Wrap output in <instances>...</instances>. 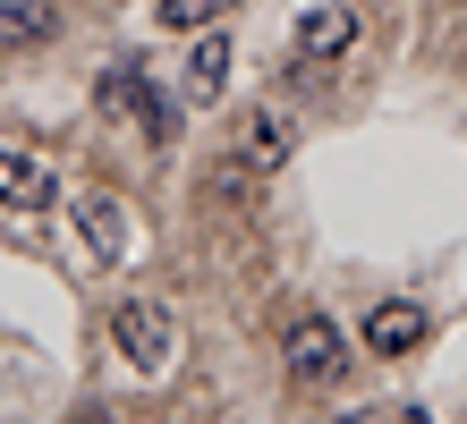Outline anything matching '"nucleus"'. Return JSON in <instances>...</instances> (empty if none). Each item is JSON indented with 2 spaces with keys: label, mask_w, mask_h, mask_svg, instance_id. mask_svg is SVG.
<instances>
[{
  "label": "nucleus",
  "mask_w": 467,
  "mask_h": 424,
  "mask_svg": "<svg viewBox=\"0 0 467 424\" xmlns=\"http://www.w3.org/2000/svg\"><path fill=\"white\" fill-rule=\"evenodd\" d=\"M340 424H400V416H382V408H357V416H340Z\"/></svg>",
  "instance_id": "nucleus-11"
},
{
  "label": "nucleus",
  "mask_w": 467,
  "mask_h": 424,
  "mask_svg": "<svg viewBox=\"0 0 467 424\" xmlns=\"http://www.w3.org/2000/svg\"><path fill=\"white\" fill-rule=\"evenodd\" d=\"M230 153H238L246 179H272V170H289V153H297V119L281 102H246L230 119Z\"/></svg>",
  "instance_id": "nucleus-2"
},
{
  "label": "nucleus",
  "mask_w": 467,
  "mask_h": 424,
  "mask_svg": "<svg viewBox=\"0 0 467 424\" xmlns=\"http://www.w3.org/2000/svg\"><path fill=\"white\" fill-rule=\"evenodd\" d=\"M400 424H425V416H400Z\"/></svg>",
  "instance_id": "nucleus-12"
},
{
  "label": "nucleus",
  "mask_w": 467,
  "mask_h": 424,
  "mask_svg": "<svg viewBox=\"0 0 467 424\" xmlns=\"http://www.w3.org/2000/svg\"><path fill=\"white\" fill-rule=\"evenodd\" d=\"M111 348L136 365V374H171L179 365V315L153 297H119L111 305Z\"/></svg>",
  "instance_id": "nucleus-1"
},
{
  "label": "nucleus",
  "mask_w": 467,
  "mask_h": 424,
  "mask_svg": "<svg viewBox=\"0 0 467 424\" xmlns=\"http://www.w3.org/2000/svg\"><path fill=\"white\" fill-rule=\"evenodd\" d=\"M425 331H433V323H425V305H417V297H382L374 315L357 323V339H366L374 357H408V348H425Z\"/></svg>",
  "instance_id": "nucleus-5"
},
{
  "label": "nucleus",
  "mask_w": 467,
  "mask_h": 424,
  "mask_svg": "<svg viewBox=\"0 0 467 424\" xmlns=\"http://www.w3.org/2000/svg\"><path fill=\"white\" fill-rule=\"evenodd\" d=\"M222 85H230V35H222V26H204L196 51H187L179 94H187V102H222Z\"/></svg>",
  "instance_id": "nucleus-6"
},
{
  "label": "nucleus",
  "mask_w": 467,
  "mask_h": 424,
  "mask_svg": "<svg viewBox=\"0 0 467 424\" xmlns=\"http://www.w3.org/2000/svg\"><path fill=\"white\" fill-rule=\"evenodd\" d=\"M238 0H153V26H171V35H204V26H222Z\"/></svg>",
  "instance_id": "nucleus-10"
},
{
  "label": "nucleus",
  "mask_w": 467,
  "mask_h": 424,
  "mask_svg": "<svg viewBox=\"0 0 467 424\" xmlns=\"http://www.w3.org/2000/svg\"><path fill=\"white\" fill-rule=\"evenodd\" d=\"M281 365L297 382H340V365H348V331L332 315H289L281 323Z\"/></svg>",
  "instance_id": "nucleus-3"
},
{
  "label": "nucleus",
  "mask_w": 467,
  "mask_h": 424,
  "mask_svg": "<svg viewBox=\"0 0 467 424\" xmlns=\"http://www.w3.org/2000/svg\"><path fill=\"white\" fill-rule=\"evenodd\" d=\"M60 26V0H9L0 9V43H43Z\"/></svg>",
  "instance_id": "nucleus-9"
},
{
  "label": "nucleus",
  "mask_w": 467,
  "mask_h": 424,
  "mask_svg": "<svg viewBox=\"0 0 467 424\" xmlns=\"http://www.w3.org/2000/svg\"><path fill=\"white\" fill-rule=\"evenodd\" d=\"M348 43H357V9H340V0L297 17V60H340Z\"/></svg>",
  "instance_id": "nucleus-7"
},
{
  "label": "nucleus",
  "mask_w": 467,
  "mask_h": 424,
  "mask_svg": "<svg viewBox=\"0 0 467 424\" xmlns=\"http://www.w3.org/2000/svg\"><path fill=\"white\" fill-rule=\"evenodd\" d=\"M77 238H86L102 264H119L128 254V212L111 204V195H77Z\"/></svg>",
  "instance_id": "nucleus-8"
},
{
  "label": "nucleus",
  "mask_w": 467,
  "mask_h": 424,
  "mask_svg": "<svg viewBox=\"0 0 467 424\" xmlns=\"http://www.w3.org/2000/svg\"><path fill=\"white\" fill-rule=\"evenodd\" d=\"M60 204V170L26 145H0V212H43Z\"/></svg>",
  "instance_id": "nucleus-4"
}]
</instances>
